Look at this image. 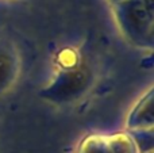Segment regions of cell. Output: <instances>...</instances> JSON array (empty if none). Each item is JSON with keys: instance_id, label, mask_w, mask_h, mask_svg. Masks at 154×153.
I'll return each instance as SVG.
<instances>
[{"instance_id": "cell-1", "label": "cell", "mask_w": 154, "mask_h": 153, "mask_svg": "<svg viewBox=\"0 0 154 153\" xmlns=\"http://www.w3.org/2000/svg\"><path fill=\"white\" fill-rule=\"evenodd\" d=\"M137 142L127 134L89 136L79 146L77 153H138Z\"/></svg>"}, {"instance_id": "cell-2", "label": "cell", "mask_w": 154, "mask_h": 153, "mask_svg": "<svg viewBox=\"0 0 154 153\" xmlns=\"http://www.w3.org/2000/svg\"><path fill=\"white\" fill-rule=\"evenodd\" d=\"M16 54L12 49L0 45V91L10 87L14 80V75H16Z\"/></svg>"}]
</instances>
